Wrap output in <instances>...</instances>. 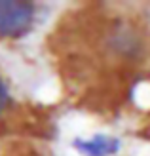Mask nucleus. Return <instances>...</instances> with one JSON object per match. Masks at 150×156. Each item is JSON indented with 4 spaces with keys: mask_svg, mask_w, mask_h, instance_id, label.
<instances>
[{
    "mask_svg": "<svg viewBox=\"0 0 150 156\" xmlns=\"http://www.w3.org/2000/svg\"><path fill=\"white\" fill-rule=\"evenodd\" d=\"M36 23V4L27 0H0V38H21Z\"/></svg>",
    "mask_w": 150,
    "mask_h": 156,
    "instance_id": "obj_1",
    "label": "nucleus"
},
{
    "mask_svg": "<svg viewBox=\"0 0 150 156\" xmlns=\"http://www.w3.org/2000/svg\"><path fill=\"white\" fill-rule=\"evenodd\" d=\"M106 48L125 61H137L146 53V44L141 33L127 25V23H116L106 34Z\"/></svg>",
    "mask_w": 150,
    "mask_h": 156,
    "instance_id": "obj_2",
    "label": "nucleus"
},
{
    "mask_svg": "<svg viewBox=\"0 0 150 156\" xmlns=\"http://www.w3.org/2000/svg\"><path fill=\"white\" fill-rule=\"evenodd\" d=\"M120 139L106 133H95L91 137H78L72 141V149L82 156H114L120 151Z\"/></svg>",
    "mask_w": 150,
    "mask_h": 156,
    "instance_id": "obj_3",
    "label": "nucleus"
},
{
    "mask_svg": "<svg viewBox=\"0 0 150 156\" xmlns=\"http://www.w3.org/2000/svg\"><path fill=\"white\" fill-rule=\"evenodd\" d=\"M12 103V97H10V90H8L6 82L0 78V114H2Z\"/></svg>",
    "mask_w": 150,
    "mask_h": 156,
    "instance_id": "obj_4",
    "label": "nucleus"
}]
</instances>
